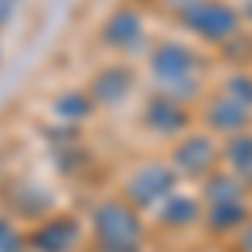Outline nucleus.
Segmentation results:
<instances>
[{
	"label": "nucleus",
	"instance_id": "obj_1",
	"mask_svg": "<svg viewBox=\"0 0 252 252\" xmlns=\"http://www.w3.org/2000/svg\"><path fill=\"white\" fill-rule=\"evenodd\" d=\"M101 235H104L108 242L128 246V242H135L138 225H135V219H131L128 212H121V209H115V205H108V209L101 212Z\"/></svg>",
	"mask_w": 252,
	"mask_h": 252
}]
</instances>
